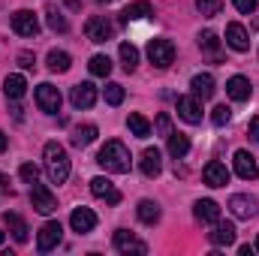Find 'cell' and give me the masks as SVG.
Returning a JSON list of instances; mask_svg holds the SVG:
<instances>
[{
  "label": "cell",
  "instance_id": "1",
  "mask_svg": "<svg viewBox=\"0 0 259 256\" xmlns=\"http://www.w3.org/2000/svg\"><path fill=\"white\" fill-rule=\"evenodd\" d=\"M42 160H46V172L52 178V184H64L69 178V154L64 151V145L58 142H46L42 148Z\"/></svg>",
  "mask_w": 259,
  "mask_h": 256
},
{
  "label": "cell",
  "instance_id": "2",
  "mask_svg": "<svg viewBox=\"0 0 259 256\" xmlns=\"http://www.w3.org/2000/svg\"><path fill=\"white\" fill-rule=\"evenodd\" d=\"M97 163L106 169V172H115V175H124L130 172V151L124 142H106L103 145V151L97 154Z\"/></svg>",
  "mask_w": 259,
  "mask_h": 256
},
{
  "label": "cell",
  "instance_id": "3",
  "mask_svg": "<svg viewBox=\"0 0 259 256\" xmlns=\"http://www.w3.org/2000/svg\"><path fill=\"white\" fill-rule=\"evenodd\" d=\"M148 58H151V64L157 66V69L172 66V61H175V46H172V39H151V42H148Z\"/></svg>",
  "mask_w": 259,
  "mask_h": 256
},
{
  "label": "cell",
  "instance_id": "4",
  "mask_svg": "<svg viewBox=\"0 0 259 256\" xmlns=\"http://www.w3.org/2000/svg\"><path fill=\"white\" fill-rule=\"evenodd\" d=\"M30 202H33V211H39V214H52V211H58V199H55V193L49 190L46 184H39V181L30 184Z\"/></svg>",
  "mask_w": 259,
  "mask_h": 256
},
{
  "label": "cell",
  "instance_id": "5",
  "mask_svg": "<svg viewBox=\"0 0 259 256\" xmlns=\"http://www.w3.org/2000/svg\"><path fill=\"white\" fill-rule=\"evenodd\" d=\"M36 106H39L46 115H58V112H61V91H58L55 84L42 81V84L36 88Z\"/></svg>",
  "mask_w": 259,
  "mask_h": 256
},
{
  "label": "cell",
  "instance_id": "6",
  "mask_svg": "<svg viewBox=\"0 0 259 256\" xmlns=\"http://www.w3.org/2000/svg\"><path fill=\"white\" fill-rule=\"evenodd\" d=\"M84 33H88L91 42H109V39L115 36V27H112V21H106L103 15H91L88 24H84Z\"/></svg>",
  "mask_w": 259,
  "mask_h": 256
},
{
  "label": "cell",
  "instance_id": "7",
  "mask_svg": "<svg viewBox=\"0 0 259 256\" xmlns=\"http://www.w3.org/2000/svg\"><path fill=\"white\" fill-rule=\"evenodd\" d=\"M12 30L18 36H36L39 33V18L30 9H18V12H12Z\"/></svg>",
  "mask_w": 259,
  "mask_h": 256
},
{
  "label": "cell",
  "instance_id": "8",
  "mask_svg": "<svg viewBox=\"0 0 259 256\" xmlns=\"http://www.w3.org/2000/svg\"><path fill=\"white\" fill-rule=\"evenodd\" d=\"M61 235H64V226H61L58 220H49V223L39 229V235H36V247H39L42 253H49L52 247L61 244Z\"/></svg>",
  "mask_w": 259,
  "mask_h": 256
},
{
  "label": "cell",
  "instance_id": "9",
  "mask_svg": "<svg viewBox=\"0 0 259 256\" xmlns=\"http://www.w3.org/2000/svg\"><path fill=\"white\" fill-rule=\"evenodd\" d=\"M175 109H178V118L181 121H187V124H202V103H199V97H178V103H175Z\"/></svg>",
  "mask_w": 259,
  "mask_h": 256
},
{
  "label": "cell",
  "instance_id": "10",
  "mask_svg": "<svg viewBox=\"0 0 259 256\" xmlns=\"http://www.w3.org/2000/svg\"><path fill=\"white\" fill-rule=\"evenodd\" d=\"M235 175L244 178V181H256L259 178L256 157H253L250 151H235Z\"/></svg>",
  "mask_w": 259,
  "mask_h": 256
},
{
  "label": "cell",
  "instance_id": "11",
  "mask_svg": "<svg viewBox=\"0 0 259 256\" xmlns=\"http://www.w3.org/2000/svg\"><path fill=\"white\" fill-rule=\"evenodd\" d=\"M115 250L118 253H148V244L145 241H139L133 232H127V229H118L115 232Z\"/></svg>",
  "mask_w": 259,
  "mask_h": 256
},
{
  "label": "cell",
  "instance_id": "12",
  "mask_svg": "<svg viewBox=\"0 0 259 256\" xmlns=\"http://www.w3.org/2000/svg\"><path fill=\"white\" fill-rule=\"evenodd\" d=\"M91 193H94L97 199H106L109 205H118V202H121V190H118L109 178H103V175H97V178L91 181Z\"/></svg>",
  "mask_w": 259,
  "mask_h": 256
},
{
  "label": "cell",
  "instance_id": "13",
  "mask_svg": "<svg viewBox=\"0 0 259 256\" xmlns=\"http://www.w3.org/2000/svg\"><path fill=\"white\" fill-rule=\"evenodd\" d=\"M226 46L235 49V52H247L250 49V33L244 30V24H238V21L226 24Z\"/></svg>",
  "mask_w": 259,
  "mask_h": 256
},
{
  "label": "cell",
  "instance_id": "14",
  "mask_svg": "<svg viewBox=\"0 0 259 256\" xmlns=\"http://www.w3.org/2000/svg\"><path fill=\"white\" fill-rule=\"evenodd\" d=\"M69 226H72V232H78V235H84V232H91L94 226H97V214L91 211V208H75L72 214H69Z\"/></svg>",
  "mask_w": 259,
  "mask_h": 256
},
{
  "label": "cell",
  "instance_id": "15",
  "mask_svg": "<svg viewBox=\"0 0 259 256\" xmlns=\"http://www.w3.org/2000/svg\"><path fill=\"white\" fill-rule=\"evenodd\" d=\"M69 100H72V106H75V109H91V106L97 103V88H94L91 81H81V84H75V88H72Z\"/></svg>",
  "mask_w": 259,
  "mask_h": 256
},
{
  "label": "cell",
  "instance_id": "16",
  "mask_svg": "<svg viewBox=\"0 0 259 256\" xmlns=\"http://www.w3.org/2000/svg\"><path fill=\"white\" fill-rule=\"evenodd\" d=\"M202 178H205L208 187H226V184H229V169H226L223 163L211 160V163L202 169Z\"/></svg>",
  "mask_w": 259,
  "mask_h": 256
},
{
  "label": "cell",
  "instance_id": "17",
  "mask_svg": "<svg viewBox=\"0 0 259 256\" xmlns=\"http://www.w3.org/2000/svg\"><path fill=\"white\" fill-rule=\"evenodd\" d=\"M229 208H232V214H235L238 220H250V217L256 214V199H250V196H244V193H235V196L229 199Z\"/></svg>",
  "mask_w": 259,
  "mask_h": 256
},
{
  "label": "cell",
  "instance_id": "18",
  "mask_svg": "<svg viewBox=\"0 0 259 256\" xmlns=\"http://www.w3.org/2000/svg\"><path fill=\"white\" fill-rule=\"evenodd\" d=\"M208 241L214 244V247H229V244H235V226L232 223H214V229L208 232Z\"/></svg>",
  "mask_w": 259,
  "mask_h": 256
},
{
  "label": "cell",
  "instance_id": "19",
  "mask_svg": "<svg viewBox=\"0 0 259 256\" xmlns=\"http://www.w3.org/2000/svg\"><path fill=\"white\" fill-rule=\"evenodd\" d=\"M193 214H196L199 223H211V226H214V223L220 220V205H217L214 199H199L193 205Z\"/></svg>",
  "mask_w": 259,
  "mask_h": 256
},
{
  "label": "cell",
  "instance_id": "20",
  "mask_svg": "<svg viewBox=\"0 0 259 256\" xmlns=\"http://www.w3.org/2000/svg\"><path fill=\"white\" fill-rule=\"evenodd\" d=\"M226 94H229L235 103H244V100H250V94H253V88H250V78H244V75H232V78L226 81Z\"/></svg>",
  "mask_w": 259,
  "mask_h": 256
},
{
  "label": "cell",
  "instance_id": "21",
  "mask_svg": "<svg viewBox=\"0 0 259 256\" xmlns=\"http://www.w3.org/2000/svg\"><path fill=\"white\" fill-rule=\"evenodd\" d=\"M142 175L145 178H157L160 172H163V160H160V151L157 148H148L145 154H142Z\"/></svg>",
  "mask_w": 259,
  "mask_h": 256
},
{
  "label": "cell",
  "instance_id": "22",
  "mask_svg": "<svg viewBox=\"0 0 259 256\" xmlns=\"http://www.w3.org/2000/svg\"><path fill=\"white\" fill-rule=\"evenodd\" d=\"M190 88H193V94L199 97V100H211L214 97V75L211 72H199V75H193V81H190Z\"/></svg>",
  "mask_w": 259,
  "mask_h": 256
},
{
  "label": "cell",
  "instance_id": "23",
  "mask_svg": "<svg viewBox=\"0 0 259 256\" xmlns=\"http://www.w3.org/2000/svg\"><path fill=\"white\" fill-rule=\"evenodd\" d=\"M3 223H6V229L12 232V238H15L18 244H24V241H27V232H30V229H27V223H24L18 214L6 211V214H3Z\"/></svg>",
  "mask_w": 259,
  "mask_h": 256
},
{
  "label": "cell",
  "instance_id": "24",
  "mask_svg": "<svg viewBox=\"0 0 259 256\" xmlns=\"http://www.w3.org/2000/svg\"><path fill=\"white\" fill-rule=\"evenodd\" d=\"M148 15H154V6L148 0H136V3H130L127 9L121 12V21H142Z\"/></svg>",
  "mask_w": 259,
  "mask_h": 256
},
{
  "label": "cell",
  "instance_id": "25",
  "mask_svg": "<svg viewBox=\"0 0 259 256\" xmlns=\"http://www.w3.org/2000/svg\"><path fill=\"white\" fill-rule=\"evenodd\" d=\"M24 91H27L24 75H18V72L6 75V81H3V94H6L9 100H21V97H24Z\"/></svg>",
  "mask_w": 259,
  "mask_h": 256
},
{
  "label": "cell",
  "instance_id": "26",
  "mask_svg": "<svg viewBox=\"0 0 259 256\" xmlns=\"http://www.w3.org/2000/svg\"><path fill=\"white\" fill-rule=\"evenodd\" d=\"M136 214H139V220H142V223L154 226V223L160 220V205H157V202H151V199H142V202H139V208H136Z\"/></svg>",
  "mask_w": 259,
  "mask_h": 256
},
{
  "label": "cell",
  "instance_id": "27",
  "mask_svg": "<svg viewBox=\"0 0 259 256\" xmlns=\"http://www.w3.org/2000/svg\"><path fill=\"white\" fill-rule=\"evenodd\" d=\"M127 127H130V133H133L136 139H148V136H151V124H148V118L139 115V112H133V115L127 118Z\"/></svg>",
  "mask_w": 259,
  "mask_h": 256
},
{
  "label": "cell",
  "instance_id": "28",
  "mask_svg": "<svg viewBox=\"0 0 259 256\" xmlns=\"http://www.w3.org/2000/svg\"><path fill=\"white\" fill-rule=\"evenodd\" d=\"M187 151H190V139L181 136V133H172V136H169V154H172L175 160H181V157H187Z\"/></svg>",
  "mask_w": 259,
  "mask_h": 256
},
{
  "label": "cell",
  "instance_id": "29",
  "mask_svg": "<svg viewBox=\"0 0 259 256\" xmlns=\"http://www.w3.org/2000/svg\"><path fill=\"white\" fill-rule=\"evenodd\" d=\"M91 142H97V127H94V124L75 127V133H72V145H75V148H88Z\"/></svg>",
  "mask_w": 259,
  "mask_h": 256
},
{
  "label": "cell",
  "instance_id": "30",
  "mask_svg": "<svg viewBox=\"0 0 259 256\" xmlns=\"http://www.w3.org/2000/svg\"><path fill=\"white\" fill-rule=\"evenodd\" d=\"M121 64L127 72H133L136 66H139V49L133 46V42H121Z\"/></svg>",
  "mask_w": 259,
  "mask_h": 256
},
{
  "label": "cell",
  "instance_id": "31",
  "mask_svg": "<svg viewBox=\"0 0 259 256\" xmlns=\"http://www.w3.org/2000/svg\"><path fill=\"white\" fill-rule=\"evenodd\" d=\"M69 64H72V58H69L66 52H58V49L49 52V69H52V72H66Z\"/></svg>",
  "mask_w": 259,
  "mask_h": 256
},
{
  "label": "cell",
  "instance_id": "32",
  "mask_svg": "<svg viewBox=\"0 0 259 256\" xmlns=\"http://www.w3.org/2000/svg\"><path fill=\"white\" fill-rule=\"evenodd\" d=\"M46 21H49V27H52L55 33H66V30H69L66 18L58 12V9H55V6H49V9H46Z\"/></svg>",
  "mask_w": 259,
  "mask_h": 256
},
{
  "label": "cell",
  "instance_id": "33",
  "mask_svg": "<svg viewBox=\"0 0 259 256\" xmlns=\"http://www.w3.org/2000/svg\"><path fill=\"white\" fill-rule=\"evenodd\" d=\"M88 66H91V72H94V75H100V78H106V75L112 72V61H109L106 55H94Z\"/></svg>",
  "mask_w": 259,
  "mask_h": 256
},
{
  "label": "cell",
  "instance_id": "34",
  "mask_svg": "<svg viewBox=\"0 0 259 256\" xmlns=\"http://www.w3.org/2000/svg\"><path fill=\"white\" fill-rule=\"evenodd\" d=\"M196 9H199V15H205V18H214V15H220L223 0H196Z\"/></svg>",
  "mask_w": 259,
  "mask_h": 256
},
{
  "label": "cell",
  "instance_id": "35",
  "mask_svg": "<svg viewBox=\"0 0 259 256\" xmlns=\"http://www.w3.org/2000/svg\"><path fill=\"white\" fill-rule=\"evenodd\" d=\"M106 103H109V106H121V103H124V84L109 81V84H106Z\"/></svg>",
  "mask_w": 259,
  "mask_h": 256
},
{
  "label": "cell",
  "instance_id": "36",
  "mask_svg": "<svg viewBox=\"0 0 259 256\" xmlns=\"http://www.w3.org/2000/svg\"><path fill=\"white\" fill-rule=\"evenodd\" d=\"M229 118H232V112H229L226 106H217V109L211 112V124H214V127H226Z\"/></svg>",
  "mask_w": 259,
  "mask_h": 256
},
{
  "label": "cell",
  "instance_id": "37",
  "mask_svg": "<svg viewBox=\"0 0 259 256\" xmlns=\"http://www.w3.org/2000/svg\"><path fill=\"white\" fill-rule=\"evenodd\" d=\"M199 46H202L205 52H217V46H220V39H217V33H211V30H205V33H199Z\"/></svg>",
  "mask_w": 259,
  "mask_h": 256
},
{
  "label": "cell",
  "instance_id": "38",
  "mask_svg": "<svg viewBox=\"0 0 259 256\" xmlns=\"http://www.w3.org/2000/svg\"><path fill=\"white\" fill-rule=\"evenodd\" d=\"M18 175H21V178H24V181H27V184H33V181H36V178H39V169H36V166H33V163H24V166H21V169H18Z\"/></svg>",
  "mask_w": 259,
  "mask_h": 256
},
{
  "label": "cell",
  "instance_id": "39",
  "mask_svg": "<svg viewBox=\"0 0 259 256\" xmlns=\"http://www.w3.org/2000/svg\"><path fill=\"white\" fill-rule=\"evenodd\" d=\"M157 133L166 136V139L172 136V118H169V115H160V118H157Z\"/></svg>",
  "mask_w": 259,
  "mask_h": 256
},
{
  "label": "cell",
  "instance_id": "40",
  "mask_svg": "<svg viewBox=\"0 0 259 256\" xmlns=\"http://www.w3.org/2000/svg\"><path fill=\"white\" fill-rule=\"evenodd\" d=\"M232 3H235V9H238V12H244V15L256 12V0H232Z\"/></svg>",
  "mask_w": 259,
  "mask_h": 256
},
{
  "label": "cell",
  "instance_id": "41",
  "mask_svg": "<svg viewBox=\"0 0 259 256\" xmlns=\"http://www.w3.org/2000/svg\"><path fill=\"white\" fill-rule=\"evenodd\" d=\"M33 64H36V58H33L30 52H21V55H18V66H21V69H33Z\"/></svg>",
  "mask_w": 259,
  "mask_h": 256
},
{
  "label": "cell",
  "instance_id": "42",
  "mask_svg": "<svg viewBox=\"0 0 259 256\" xmlns=\"http://www.w3.org/2000/svg\"><path fill=\"white\" fill-rule=\"evenodd\" d=\"M247 133H250V139H253V142H259V118H253V121L247 124Z\"/></svg>",
  "mask_w": 259,
  "mask_h": 256
},
{
  "label": "cell",
  "instance_id": "43",
  "mask_svg": "<svg viewBox=\"0 0 259 256\" xmlns=\"http://www.w3.org/2000/svg\"><path fill=\"white\" fill-rule=\"evenodd\" d=\"M0 193H12V187H9V178L0 172Z\"/></svg>",
  "mask_w": 259,
  "mask_h": 256
},
{
  "label": "cell",
  "instance_id": "44",
  "mask_svg": "<svg viewBox=\"0 0 259 256\" xmlns=\"http://www.w3.org/2000/svg\"><path fill=\"white\" fill-rule=\"evenodd\" d=\"M238 253H241V256H250V253H253V247H250V244H244V247H238Z\"/></svg>",
  "mask_w": 259,
  "mask_h": 256
},
{
  "label": "cell",
  "instance_id": "45",
  "mask_svg": "<svg viewBox=\"0 0 259 256\" xmlns=\"http://www.w3.org/2000/svg\"><path fill=\"white\" fill-rule=\"evenodd\" d=\"M3 151H6V133L0 130V154H3Z\"/></svg>",
  "mask_w": 259,
  "mask_h": 256
},
{
  "label": "cell",
  "instance_id": "46",
  "mask_svg": "<svg viewBox=\"0 0 259 256\" xmlns=\"http://www.w3.org/2000/svg\"><path fill=\"white\" fill-rule=\"evenodd\" d=\"M66 3H69V6H72V9H78V0H66Z\"/></svg>",
  "mask_w": 259,
  "mask_h": 256
},
{
  "label": "cell",
  "instance_id": "47",
  "mask_svg": "<svg viewBox=\"0 0 259 256\" xmlns=\"http://www.w3.org/2000/svg\"><path fill=\"white\" fill-rule=\"evenodd\" d=\"M253 250H259V238H256V247H253Z\"/></svg>",
  "mask_w": 259,
  "mask_h": 256
},
{
  "label": "cell",
  "instance_id": "48",
  "mask_svg": "<svg viewBox=\"0 0 259 256\" xmlns=\"http://www.w3.org/2000/svg\"><path fill=\"white\" fill-rule=\"evenodd\" d=\"M0 244H3V232H0Z\"/></svg>",
  "mask_w": 259,
  "mask_h": 256
},
{
  "label": "cell",
  "instance_id": "49",
  "mask_svg": "<svg viewBox=\"0 0 259 256\" xmlns=\"http://www.w3.org/2000/svg\"><path fill=\"white\" fill-rule=\"evenodd\" d=\"M100 3H109V0H100Z\"/></svg>",
  "mask_w": 259,
  "mask_h": 256
}]
</instances>
